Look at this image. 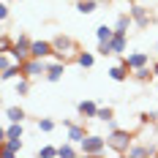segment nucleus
<instances>
[{"mask_svg": "<svg viewBox=\"0 0 158 158\" xmlns=\"http://www.w3.org/2000/svg\"><path fill=\"white\" fill-rule=\"evenodd\" d=\"M128 71H131L128 65L117 63V65H112V68H109V77L114 79V82H126V79H128Z\"/></svg>", "mask_w": 158, "mask_h": 158, "instance_id": "14", "label": "nucleus"}, {"mask_svg": "<svg viewBox=\"0 0 158 158\" xmlns=\"http://www.w3.org/2000/svg\"><path fill=\"white\" fill-rule=\"evenodd\" d=\"M49 55H55V44H52V41H33L30 57H41V60H47Z\"/></svg>", "mask_w": 158, "mask_h": 158, "instance_id": "7", "label": "nucleus"}, {"mask_svg": "<svg viewBox=\"0 0 158 158\" xmlns=\"http://www.w3.org/2000/svg\"><path fill=\"white\" fill-rule=\"evenodd\" d=\"M106 142H109V147L117 153V156H128V147H131V142H134V136H131L128 131H120V128H114V131H109Z\"/></svg>", "mask_w": 158, "mask_h": 158, "instance_id": "3", "label": "nucleus"}, {"mask_svg": "<svg viewBox=\"0 0 158 158\" xmlns=\"http://www.w3.org/2000/svg\"><path fill=\"white\" fill-rule=\"evenodd\" d=\"M22 77H47V60H41V57H27L25 63H22Z\"/></svg>", "mask_w": 158, "mask_h": 158, "instance_id": "4", "label": "nucleus"}, {"mask_svg": "<svg viewBox=\"0 0 158 158\" xmlns=\"http://www.w3.org/2000/svg\"><path fill=\"white\" fill-rule=\"evenodd\" d=\"M114 117V109L112 106H98V114H95V120H101V123H106Z\"/></svg>", "mask_w": 158, "mask_h": 158, "instance_id": "25", "label": "nucleus"}, {"mask_svg": "<svg viewBox=\"0 0 158 158\" xmlns=\"http://www.w3.org/2000/svg\"><path fill=\"white\" fill-rule=\"evenodd\" d=\"M38 156H44V158H55V156H57V147H52V144H44V147L38 150Z\"/></svg>", "mask_w": 158, "mask_h": 158, "instance_id": "28", "label": "nucleus"}, {"mask_svg": "<svg viewBox=\"0 0 158 158\" xmlns=\"http://www.w3.org/2000/svg\"><path fill=\"white\" fill-rule=\"evenodd\" d=\"M14 77H22V63H14V65H8V68L0 71V79L3 82H8V79H14Z\"/></svg>", "mask_w": 158, "mask_h": 158, "instance_id": "16", "label": "nucleus"}, {"mask_svg": "<svg viewBox=\"0 0 158 158\" xmlns=\"http://www.w3.org/2000/svg\"><path fill=\"white\" fill-rule=\"evenodd\" d=\"M158 150L153 147V144H131L128 147V156L131 158H147V156H156Z\"/></svg>", "mask_w": 158, "mask_h": 158, "instance_id": "12", "label": "nucleus"}, {"mask_svg": "<svg viewBox=\"0 0 158 158\" xmlns=\"http://www.w3.org/2000/svg\"><path fill=\"white\" fill-rule=\"evenodd\" d=\"M77 63L82 65V68H93L95 57H93V55H90V52H79V55H77Z\"/></svg>", "mask_w": 158, "mask_h": 158, "instance_id": "22", "label": "nucleus"}, {"mask_svg": "<svg viewBox=\"0 0 158 158\" xmlns=\"http://www.w3.org/2000/svg\"><path fill=\"white\" fill-rule=\"evenodd\" d=\"M95 8H98V0H77V11L79 14H93Z\"/></svg>", "mask_w": 158, "mask_h": 158, "instance_id": "18", "label": "nucleus"}, {"mask_svg": "<svg viewBox=\"0 0 158 158\" xmlns=\"http://www.w3.org/2000/svg\"><path fill=\"white\" fill-rule=\"evenodd\" d=\"M126 35L128 33H120V30H114V35H112V49H114V55H120V52H126Z\"/></svg>", "mask_w": 158, "mask_h": 158, "instance_id": "15", "label": "nucleus"}, {"mask_svg": "<svg viewBox=\"0 0 158 158\" xmlns=\"http://www.w3.org/2000/svg\"><path fill=\"white\" fill-rule=\"evenodd\" d=\"M65 128H68V142H74V144H79L87 134H85V126H79V123H71V120H65L63 123Z\"/></svg>", "mask_w": 158, "mask_h": 158, "instance_id": "9", "label": "nucleus"}, {"mask_svg": "<svg viewBox=\"0 0 158 158\" xmlns=\"http://www.w3.org/2000/svg\"><path fill=\"white\" fill-rule=\"evenodd\" d=\"M19 150H22V139H6V142H0V153L6 158L19 156Z\"/></svg>", "mask_w": 158, "mask_h": 158, "instance_id": "10", "label": "nucleus"}, {"mask_svg": "<svg viewBox=\"0 0 158 158\" xmlns=\"http://www.w3.org/2000/svg\"><path fill=\"white\" fill-rule=\"evenodd\" d=\"M52 44H55V60H77V55H79V47H77V41L74 38H68V35H57V38H52Z\"/></svg>", "mask_w": 158, "mask_h": 158, "instance_id": "1", "label": "nucleus"}, {"mask_svg": "<svg viewBox=\"0 0 158 158\" xmlns=\"http://www.w3.org/2000/svg\"><path fill=\"white\" fill-rule=\"evenodd\" d=\"M120 63L128 65L131 71H136V68H142V65H150V55H147V52H131V55H126Z\"/></svg>", "mask_w": 158, "mask_h": 158, "instance_id": "6", "label": "nucleus"}, {"mask_svg": "<svg viewBox=\"0 0 158 158\" xmlns=\"http://www.w3.org/2000/svg\"><path fill=\"white\" fill-rule=\"evenodd\" d=\"M6 120H8V123H22V120H25V109L8 106V109H6Z\"/></svg>", "mask_w": 158, "mask_h": 158, "instance_id": "19", "label": "nucleus"}, {"mask_svg": "<svg viewBox=\"0 0 158 158\" xmlns=\"http://www.w3.org/2000/svg\"><path fill=\"white\" fill-rule=\"evenodd\" d=\"M0 19H3V22H8V6H6V3L0 6Z\"/></svg>", "mask_w": 158, "mask_h": 158, "instance_id": "31", "label": "nucleus"}, {"mask_svg": "<svg viewBox=\"0 0 158 158\" xmlns=\"http://www.w3.org/2000/svg\"><path fill=\"white\" fill-rule=\"evenodd\" d=\"M11 49H14V41H11L8 35H3V38H0V52H11Z\"/></svg>", "mask_w": 158, "mask_h": 158, "instance_id": "30", "label": "nucleus"}, {"mask_svg": "<svg viewBox=\"0 0 158 158\" xmlns=\"http://www.w3.org/2000/svg\"><path fill=\"white\" fill-rule=\"evenodd\" d=\"M30 93V77H19L16 82V95H27Z\"/></svg>", "mask_w": 158, "mask_h": 158, "instance_id": "24", "label": "nucleus"}, {"mask_svg": "<svg viewBox=\"0 0 158 158\" xmlns=\"http://www.w3.org/2000/svg\"><path fill=\"white\" fill-rule=\"evenodd\" d=\"M65 74V60H52V63H47V82H60Z\"/></svg>", "mask_w": 158, "mask_h": 158, "instance_id": "8", "label": "nucleus"}, {"mask_svg": "<svg viewBox=\"0 0 158 158\" xmlns=\"http://www.w3.org/2000/svg\"><path fill=\"white\" fill-rule=\"evenodd\" d=\"M98 55H104V57L114 55V49H112V41H98Z\"/></svg>", "mask_w": 158, "mask_h": 158, "instance_id": "27", "label": "nucleus"}, {"mask_svg": "<svg viewBox=\"0 0 158 158\" xmlns=\"http://www.w3.org/2000/svg\"><path fill=\"white\" fill-rule=\"evenodd\" d=\"M128 3H139V0H128Z\"/></svg>", "mask_w": 158, "mask_h": 158, "instance_id": "33", "label": "nucleus"}, {"mask_svg": "<svg viewBox=\"0 0 158 158\" xmlns=\"http://www.w3.org/2000/svg\"><path fill=\"white\" fill-rule=\"evenodd\" d=\"M79 150L74 147V142H65V144H60L57 147V156H63V158H71V156H77Z\"/></svg>", "mask_w": 158, "mask_h": 158, "instance_id": "23", "label": "nucleus"}, {"mask_svg": "<svg viewBox=\"0 0 158 158\" xmlns=\"http://www.w3.org/2000/svg\"><path fill=\"white\" fill-rule=\"evenodd\" d=\"M128 14L134 16V25H136V27H147V25L153 22V16H150V11H147L144 6H139V3H131Z\"/></svg>", "mask_w": 158, "mask_h": 158, "instance_id": "5", "label": "nucleus"}, {"mask_svg": "<svg viewBox=\"0 0 158 158\" xmlns=\"http://www.w3.org/2000/svg\"><path fill=\"white\" fill-rule=\"evenodd\" d=\"M134 25V16L131 14H120L117 16V22H114V30H120V33H128V27Z\"/></svg>", "mask_w": 158, "mask_h": 158, "instance_id": "20", "label": "nucleus"}, {"mask_svg": "<svg viewBox=\"0 0 158 158\" xmlns=\"http://www.w3.org/2000/svg\"><path fill=\"white\" fill-rule=\"evenodd\" d=\"M77 112L85 117V120H90V117L98 114V104H93V101H79V104H77Z\"/></svg>", "mask_w": 158, "mask_h": 158, "instance_id": "13", "label": "nucleus"}, {"mask_svg": "<svg viewBox=\"0 0 158 158\" xmlns=\"http://www.w3.org/2000/svg\"><path fill=\"white\" fill-rule=\"evenodd\" d=\"M153 71H156V79H158V63H153Z\"/></svg>", "mask_w": 158, "mask_h": 158, "instance_id": "32", "label": "nucleus"}, {"mask_svg": "<svg viewBox=\"0 0 158 158\" xmlns=\"http://www.w3.org/2000/svg\"><path fill=\"white\" fill-rule=\"evenodd\" d=\"M106 147H109V142H106L104 136H98V134H87V136L79 142V153H82V156H101Z\"/></svg>", "mask_w": 158, "mask_h": 158, "instance_id": "2", "label": "nucleus"}, {"mask_svg": "<svg viewBox=\"0 0 158 158\" xmlns=\"http://www.w3.org/2000/svg\"><path fill=\"white\" fill-rule=\"evenodd\" d=\"M153 77H156L153 65H142V68H136V71H134V79H136V82H150Z\"/></svg>", "mask_w": 158, "mask_h": 158, "instance_id": "17", "label": "nucleus"}, {"mask_svg": "<svg viewBox=\"0 0 158 158\" xmlns=\"http://www.w3.org/2000/svg\"><path fill=\"white\" fill-rule=\"evenodd\" d=\"M22 123H8V126L0 131V142H6V139H22Z\"/></svg>", "mask_w": 158, "mask_h": 158, "instance_id": "11", "label": "nucleus"}, {"mask_svg": "<svg viewBox=\"0 0 158 158\" xmlns=\"http://www.w3.org/2000/svg\"><path fill=\"white\" fill-rule=\"evenodd\" d=\"M112 35H114V27H109V25L95 27V38H98V41H112Z\"/></svg>", "mask_w": 158, "mask_h": 158, "instance_id": "21", "label": "nucleus"}, {"mask_svg": "<svg viewBox=\"0 0 158 158\" xmlns=\"http://www.w3.org/2000/svg\"><path fill=\"white\" fill-rule=\"evenodd\" d=\"M156 117H158V112H142V114H139V123H156Z\"/></svg>", "mask_w": 158, "mask_h": 158, "instance_id": "29", "label": "nucleus"}, {"mask_svg": "<svg viewBox=\"0 0 158 158\" xmlns=\"http://www.w3.org/2000/svg\"><path fill=\"white\" fill-rule=\"evenodd\" d=\"M38 131H44V134L55 131V120H52V117H41V120H38Z\"/></svg>", "mask_w": 158, "mask_h": 158, "instance_id": "26", "label": "nucleus"}]
</instances>
